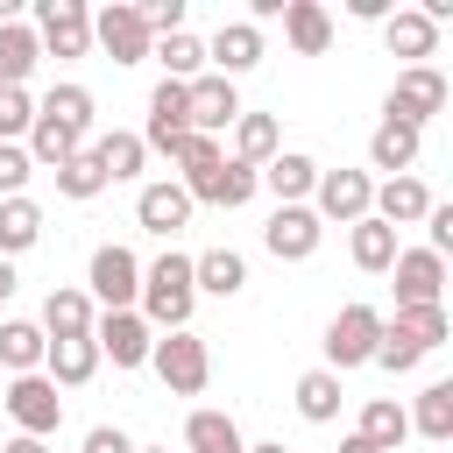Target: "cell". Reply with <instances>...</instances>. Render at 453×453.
Wrapping results in <instances>:
<instances>
[{"label":"cell","instance_id":"6da1fadb","mask_svg":"<svg viewBox=\"0 0 453 453\" xmlns=\"http://www.w3.org/2000/svg\"><path fill=\"white\" fill-rule=\"evenodd\" d=\"M191 304H198V283H191V255H156L149 269H142V297H134V311L149 319V333H184L191 326Z\"/></svg>","mask_w":453,"mask_h":453},{"label":"cell","instance_id":"7a4b0ae2","mask_svg":"<svg viewBox=\"0 0 453 453\" xmlns=\"http://www.w3.org/2000/svg\"><path fill=\"white\" fill-rule=\"evenodd\" d=\"M149 368L163 375V389L170 396H198L205 382H212V354H205V340L184 326V333H163L156 347H149Z\"/></svg>","mask_w":453,"mask_h":453},{"label":"cell","instance_id":"3957f363","mask_svg":"<svg viewBox=\"0 0 453 453\" xmlns=\"http://www.w3.org/2000/svg\"><path fill=\"white\" fill-rule=\"evenodd\" d=\"M85 297H92V304H106V311H134V297H142V262H134V248H120V241L92 248Z\"/></svg>","mask_w":453,"mask_h":453},{"label":"cell","instance_id":"277c9868","mask_svg":"<svg viewBox=\"0 0 453 453\" xmlns=\"http://www.w3.org/2000/svg\"><path fill=\"white\" fill-rule=\"evenodd\" d=\"M375 340H382V311L375 304H340V319L326 326V368L333 375L368 368L375 361Z\"/></svg>","mask_w":453,"mask_h":453},{"label":"cell","instance_id":"5b68a950","mask_svg":"<svg viewBox=\"0 0 453 453\" xmlns=\"http://www.w3.org/2000/svg\"><path fill=\"white\" fill-rule=\"evenodd\" d=\"M439 106H446V71H439V64H411V71H396V85H389V99H382V120L425 127Z\"/></svg>","mask_w":453,"mask_h":453},{"label":"cell","instance_id":"8992f818","mask_svg":"<svg viewBox=\"0 0 453 453\" xmlns=\"http://www.w3.org/2000/svg\"><path fill=\"white\" fill-rule=\"evenodd\" d=\"M0 403H7V418L28 432V439H50L57 425H64V396H57V382L35 368V375H14L7 389H0Z\"/></svg>","mask_w":453,"mask_h":453},{"label":"cell","instance_id":"52a82bcc","mask_svg":"<svg viewBox=\"0 0 453 453\" xmlns=\"http://www.w3.org/2000/svg\"><path fill=\"white\" fill-rule=\"evenodd\" d=\"M35 42L50 57H85L92 50V7L85 0H35Z\"/></svg>","mask_w":453,"mask_h":453},{"label":"cell","instance_id":"ba28073f","mask_svg":"<svg viewBox=\"0 0 453 453\" xmlns=\"http://www.w3.org/2000/svg\"><path fill=\"white\" fill-rule=\"evenodd\" d=\"M92 347H99V361H113V368H149L156 333H149L142 311H99V319H92Z\"/></svg>","mask_w":453,"mask_h":453},{"label":"cell","instance_id":"9c48e42d","mask_svg":"<svg viewBox=\"0 0 453 453\" xmlns=\"http://www.w3.org/2000/svg\"><path fill=\"white\" fill-rule=\"evenodd\" d=\"M92 42H99L113 64H142V57L156 50V35H149L142 7H127V0H113V7H99V14H92Z\"/></svg>","mask_w":453,"mask_h":453},{"label":"cell","instance_id":"30bf717a","mask_svg":"<svg viewBox=\"0 0 453 453\" xmlns=\"http://www.w3.org/2000/svg\"><path fill=\"white\" fill-rule=\"evenodd\" d=\"M184 113H191V134H212V142H219V127L241 120V92H234V78L198 71V78L184 85Z\"/></svg>","mask_w":453,"mask_h":453},{"label":"cell","instance_id":"8fae6325","mask_svg":"<svg viewBox=\"0 0 453 453\" xmlns=\"http://www.w3.org/2000/svg\"><path fill=\"white\" fill-rule=\"evenodd\" d=\"M184 191H191V205H219V212H234V205H248V198L262 191V170H248V163L219 156L212 170H191V177H184Z\"/></svg>","mask_w":453,"mask_h":453},{"label":"cell","instance_id":"7c38bea8","mask_svg":"<svg viewBox=\"0 0 453 453\" xmlns=\"http://www.w3.org/2000/svg\"><path fill=\"white\" fill-rule=\"evenodd\" d=\"M311 198H319V205H311L319 219L354 226V219H368V205H375V177H368V170H319Z\"/></svg>","mask_w":453,"mask_h":453},{"label":"cell","instance_id":"4fadbf2b","mask_svg":"<svg viewBox=\"0 0 453 453\" xmlns=\"http://www.w3.org/2000/svg\"><path fill=\"white\" fill-rule=\"evenodd\" d=\"M319 241H326V219H319L311 205H276L269 226H262V248H269L276 262H311Z\"/></svg>","mask_w":453,"mask_h":453},{"label":"cell","instance_id":"5bb4252c","mask_svg":"<svg viewBox=\"0 0 453 453\" xmlns=\"http://www.w3.org/2000/svg\"><path fill=\"white\" fill-rule=\"evenodd\" d=\"M184 134H191L184 85H177V78H163V85L149 92V127H142V149H156V156H177V149H184Z\"/></svg>","mask_w":453,"mask_h":453},{"label":"cell","instance_id":"9a60e30c","mask_svg":"<svg viewBox=\"0 0 453 453\" xmlns=\"http://www.w3.org/2000/svg\"><path fill=\"white\" fill-rule=\"evenodd\" d=\"M389 276H396V311L403 304H439V290H446V262L432 248H396Z\"/></svg>","mask_w":453,"mask_h":453},{"label":"cell","instance_id":"2e32d148","mask_svg":"<svg viewBox=\"0 0 453 453\" xmlns=\"http://www.w3.org/2000/svg\"><path fill=\"white\" fill-rule=\"evenodd\" d=\"M92 297L78 290V283H57L50 297H42V340H92Z\"/></svg>","mask_w":453,"mask_h":453},{"label":"cell","instance_id":"e0dca14e","mask_svg":"<svg viewBox=\"0 0 453 453\" xmlns=\"http://www.w3.org/2000/svg\"><path fill=\"white\" fill-rule=\"evenodd\" d=\"M205 64H212L219 78H241V71H255V64H262V28H255V21H226V28L205 42Z\"/></svg>","mask_w":453,"mask_h":453},{"label":"cell","instance_id":"ac0fdd59","mask_svg":"<svg viewBox=\"0 0 453 453\" xmlns=\"http://www.w3.org/2000/svg\"><path fill=\"white\" fill-rule=\"evenodd\" d=\"M418 149H425V127H403V120H382L368 134V170H389V177H411L418 170Z\"/></svg>","mask_w":453,"mask_h":453},{"label":"cell","instance_id":"d6986e66","mask_svg":"<svg viewBox=\"0 0 453 453\" xmlns=\"http://www.w3.org/2000/svg\"><path fill=\"white\" fill-rule=\"evenodd\" d=\"M311 184H319V163L297 156V149H276V156L262 163V191H276V205H304Z\"/></svg>","mask_w":453,"mask_h":453},{"label":"cell","instance_id":"ffe728a7","mask_svg":"<svg viewBox=\"0 0 453 453\" xmlns=\"http://www.w3.org/2000/svg\"><path fill=\"white\" fill-rule=\"evenodd\" d=\"M134 219L149 226V234H177V226H191V191L184 184H142V198H134Z\"/></svg>","mask_w":453,"mask_h":453},{"label":"cell","instance_id":"44dd1931","mask_svg":"<svg viewBox=\"0 0 453 453\" xmlns=\"http://www.w3.org/2000/svg\"><path fill=\"white\" fill-rule=\"evenodd\" d=\"M283 42H290L297 57H326V42H333V14H326L319 0H283Z\"/></svg>","mask_w":453,"mask_h":453},{"label":"cell","instance_id":"7402d4cb","mask_svg":"<svg viewBox=\"0 0 453 453\" xmlns=\"http://www.w3.org/2000/svg\"><path fill=\"white\" fill-rule=\"evenodd\" d=\"M42 375H50L57 389H85V382L99 375V347H92V340H50V347H42Z\"/></svg>","mask_w":453,"mask_h":453},{"label":"cell","instance_id":"603a6c76","mask_svg":"<svg viewBox=\"0 0 453 453\" xmlns=\"http://www.w3.org/2000/svg\"><path fill=\"white\" fill-rule=\"evenodd\" d=\"M382 226H411V219H425L432 212V191L418 184V177H389V184H375V205H368Z\"/></svg>","mask_w":453,"mask_h":453},{"label":"cell","instance_id":"cb8c5ba5","mask_svg":"<svg viewBox=\"0 0 453 453\" xmlns=\"http://www.w3.org/2000/svg\"><path fill=\"white\" fill-rule=\"evenodd\" d=\"M354 432H361V439H368L375 453H396V446L411 439V411H403L396 396H368V403H361V425H354Z\"/></svg>","mask_w":453,"mask_h":453},{"label":"cell","instance_id":"d4e9b609","mask_svg":"<svg viewBox=\"0 0 453 453\" xmlns=\"http://www.w3.org/2000/svg\"><path fill=\"white\" fill-rule=\"evenodd\" d=\"M382 42H389V57H411V64H425V57L439 50V28H432L418 7H396V14L382 21Z\"/></svg>","mask_w":453,"mask_h":453},{"label":"cell","instance_id":"484cf974","mask_svg":"<svg viewBox=\"0 0 453 453\" xmlns=\"http://www.w3.org/2000/svg\"><path fill=\"white\" fill-rule=\"evenodd\" d=\"M21 149H28V163H35V170H64V163L85 149V134H71L64 120L35 113V127H28V142H21Z\"/></svg>","mask_w":453,"mask_h":453},{"label":"cell","instance_id":"4316f807","mask_svg":"<svg viewBox=\"0 0 453 453\" xmlns=\"http://www.w3.org/2000/svg\"><path fill=\"white\" fill-rule=\"evenodd\" d=\"M191 283L212 290V297H241L248 290V262L234 248H205V255H191Z\"/></svg>","mask_w":453,"mask_h":453},{"label":"cell","instance_id":"83f0119b","mask_svg":"<svg viewBox=\"0 0 453 453\" xmlns=\"http://www.w3.org/2000/svg\"><path fill=\"white\" fill-rule=\"evenodd\" d=\"M347 248H354V269H361V276H389V262H396V226H382V219L368 212V219H354V241H347Z\"/></svg>","mask_w":453,"mask_h":453},{"label":"cell","instance_id":"f1b7e54d","mask_svg":"<svg viewBox=\"0 0 453 453\" xmlns=\"http://www.w3.org/2000/svg\"><path fill=\"white\" fill-rule=\"evenodd\" d=\"M42 347H50V340H42L35 319H7V326H0V368H7V375H35V368H42Z\"/></svg>","mask_w":453,"mask_h":453},{"label":"cell","instance_id":"f546056e","mask_svg":"<svg viewBox=\"0 0 453 453\" xmlns=\"http://www.w3.org/2000/svg\"><path fill=\"white\" fill-rule=\"evenodd\" d=\"M42 64V42L28 21H0V85H28V71Z\"/></svg>","mask_w":453,"mask_h":453},{"label":"cell","instance_id":"4dcf8cb0","mask_svg":"<svg viewBox=\"0 0 453 453\" xmlns=\"http://www.w3.org/2000/svg\"><path fill=\"white\" fill-rule=\"evenodd\" d=\"M184 446L191 453H248V439H241V425L226 411H191L184 418Z\"/></svg>","mask_w":453,"mask_h":453},{"label":"cell","instance_id":"1f68e13d","mask_svg":"<svg viewBox=\"0 0 453 453\" xmlns=\"http://www.w3.org/2000/svg\"><path fill=\"white\" fill-rule=\"evenodd\" d=\"M92 163H99V177L106 184H120V177H142V163H149V149H142V134H99L92 142Z\"/></svg>","mask_w":453,"mask_h":453},{"label":"cell","instance_id":"d6a6232c","mask_svg":"<svg viewBox=\"0 0 453 453\" xmlns=\"http://www.w3.org/2000/svg\"><path fill=\"white\" fill-rule=\"evenodd\" d=\"M396 340H411L418 354H432V347H446V304H403L396 319H382Z\"/></svg>","mask_w":453,"mask_h":453},{"label":"cell","instance_id":"836d02e7","mask_svg":"<svg viewBox=\"0 0 453 453\" xmlns=\"http://www.w3.org/2000/svg\"><path fill=\"white\" fill-rule=\"evenodd\" d=\"M35 241H42V205L35 198H0V262L35 248Z\"/></svg>","mask_w":453,"mask_h":453},{"label":"cell","instance_id":"e575fe53","mask_svg":"<svg viewBox=\"0 0 453 453\" xmlns=\"http://www.w3.org/2000/svg\"><path fill=\"white\" fill-rule=\"evenodd\" d=\"M156 64H163V78H177V85H191L198 71H205V42L191 35V28H177V35H156V50H149Z\"/></svg>","mask_w":453,"mask_h":453},{"label":"cell","instance_id":"d590c367","mask_svg":"<svg viewBox=\"0 0 453 453\" xmlns=\"http://www.w3.org/2000/svg\"><path fill=\"white\" fill-rule=\"evenodd\" d=\"M297 418H304V425H333V418H340V375H333V368L297 375Z\"/></svg>","mask_w":453,"mask_h":453},{"label":"cell","instance_id":"8d00e7d4","mask_svg":"<svg viewBox=\"0 0 453 453\" xmlns=\"http://www.w3.org/2000/svg\"><path fill=\"white\" fill-rule=\"evenodd\" d=\"M276 142H283V134H276V120H269V113H241V120H234V163L262 170V163L276 156Z\"/></svg>","mask_w":453,"mask_h":453},{"label":"cell","instance_id":"74e56055","mask_svg":"<svg viewBox=\"0 0 453 453\" xmlns=\"http://www.w3.org/2000/svg\"><path fill=\"white\" fill-rule=\"evenodd\" d=\"M411 432H425L432 446L453 439V382H425V396H418V411H411Z\"/></svg>","mask_w":453,"mask_h":453},{"label":"cell","instance_id":"f35d334b","mask_svg":"<svg viewBox=\"0 0 453 453\" xmlns=\"http://www.w3.org/2000/svg\"><path fill=\"white\" fill-rule=\"evenodd\" d=\"M35 113L64 120L71 134H92V92H85V85H50V99H42Z\"/></svg>","mask_w":453,"mask_h":453},{"label":"cell","instance_id":"ab89813d","mask_svg":"<svg viewBox=\"0 0 453 453\" xmlns=\"http://www.w3.org/2000/svg\"><path fill=\"white\" fill-rule=\"evenodd\" d=\"M57 191H64V198H78V205L106 191V177H99V163H92V149H78V156H71V163L57 170Z\"/></svg>","mask_w":453,"mask_h":453},{"label":"cell","instance_id":"60d3db41","mask_svg":"<svg viewBox=\"0 0 453 453\" xmlns=\"http://www.w3.org/2000/svg\"><path fill=\"white\" fill-rule=\"evenodd\" d=\"M28 127H35L28 85H0V142H28Z\"/></svg>","mask_w":453,"mask_h":453},{"label":"cell","instance_id":"b9f144b4","mask_svg":"<svg viewBox=\"0 0 453 453\" xmlns=\"http://www.w3.org/2000/svg\"><path fill=\"white\" fill-rule=\"evenodd\" d=\"M28 149L21 142H0V198H21V184H28Z\"/></svg>","mask_w":453,"mask_h":453},{"label":"cell","instance_id":"7bdbcfd3","mask_svg":"<svg viewBox=\"0 0 453 453\" xmlns=\"http://www.w3.org/2000/svg\"><path fill=\"white\" fill-rule=\"evenodd\" d=\"M425 248H432L439 262H446V248H453V205H439V198H432V212H425Z\"/></svg>","mask_w":453,"mask_h":453},{"label":"cell","instance_id":"ee69618b","mask_svg":"<svg viewBox=\"0 0 453 453\" xmlns=\"http://www.w3.org/2000/svg\"><path fill=\"white\" fill-rule=\"evenodd\" d=\"M142 21H149V35H177L184 28V0H149Z\"/></svg>","mask_w":453,"mask_h":453},{"label":"cell","instance_id":"f6af8a7d","mask_svg":"<svg viewBox=\"0 0 453 453\" xmlns=\"http://www.w3.org/2000/svg\"><path fill=\"white\" fill-rule=\"evenodd\" d=\"M85 453H134V439H127L120 425H92V432H85Z\"/></svg>","mask_w":453,"mask_h":453},{"label":"cell","instance_id":"bcb514c9","mask_svg":"<svg viewBox=\"0 0 453 453\" xmlns=\"http://www.w3.org/2000/svg\"><path fill=\"white\" fill-rule=\"evenodd\" d=\"M0 453H50V446H42V439H28V432H14V439H7Z\"/></svg>","mask_w":453,"mask_h":453},{"label":"cell","instance_id":"7dc6e473","mask_svg":"<svg viewBox=\"0 0 453 453\" xmlns=\"http://www.w3.org/2000/svg\"><path fill=\"white\" fill-rule=\"evenodd\" d=\"M14 283H21V276H14V262H0V304L14 297Z\"/></svg>","mask_w":453,"mask_h":453},{"label":"cell","instance_id":"c3c4849f","mask_svg":"<svg viewBox=\"0 0 453 453\" xmlns=\"http://www.w3.org/2000/svg\"><path fill=\"white\" fill-rule=\"evenodd\" d=\"M340 453H375V446H368L361 432H347V439H340Z\"/></svg>","mask_w":453,"mask_h":453},{"label":"cell","instance_id":"681fc988","mask_svg":"<svg viewBox=\"0 0 453 453\" xmlns=\"http://www.w3.org/2000/svg\"><path fill=\"white\" fill-rule=\"evenodd\" d=\"M248 453H283V446H276V439H269V446H248Z\"/></svg>","mask_w":453,"mask_h":453},{"label":"cell","instance_id":"f907efd6","mask_svg":"<svg viewBox=\"0 0 453 453\" xmlns=\"http://www.w3.org/2000/svg\"><path fill=\"white\" fill-rule=\"evenodd\" d=\"M134 453H170V446H134Z\"/></svg>","mask_w":453,"mask_h":453}]
</instances>
